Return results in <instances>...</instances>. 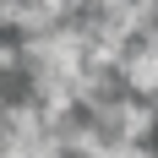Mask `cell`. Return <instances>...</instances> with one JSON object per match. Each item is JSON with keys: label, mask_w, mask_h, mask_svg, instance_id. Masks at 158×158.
Masks as SVG:
<instances>
[{"label": "cell", "mask_w": 158, "mask_h": 158, "mask_svg": "<svg viewBox=\"0 0 158 158\" xmlns=\"http://www.w3.org/2000/svg\"><path fill=\"white\" fill-rule=\"evenodd\" d=\"M109 158H158V153H153L147 142H114V153H109Z\"/></svg>", "instance_id": "1"}]
</instances>
